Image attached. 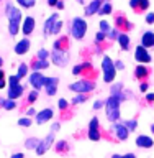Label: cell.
<instances>
[{
    "mask_svg": "<svg viewBox=\"0 0 154 158\" xmlns=\"http://www.w3.org/2000/svg\"><path fill=\"white\" fill-rule=\"evenodd\" d=\"M38 145H39L38 138H26V140H25V147H26L28 150H36Z\"/></svg>",
    "mask_w": 154,
    "mask_h": 158,
    "instance_id": "25",
    "label": "cell"
},
{
    "mask_svg": "<svg viewBox=\"0 0 154 158\" xmlns=\"http://www.w3.org/2000/svg\"><path fill=\"white\" fill-rule=\"evenodd\" d=\"M116 41L120 43V48L123 49V51H128L130 46H131V40H130V36H128L126 33H120V35H118Z\"/></svg>",
    "mask_w": 154,
    "mask_h": 158,
    "instance_id": "20",
    "label": "cell"
},
{
    "mask_svg": "<svg viewBox=\"0 0 154 158\" xmlns=\"http://www.w3.org/2000/svg\"><path fill=\"white\" fill-rule=\"evenodd\" d=\"M20 23H17V22H8V33L12 35V36H15L18 31H20Z\"/></svg>",
    "mask_w": 154,
    "mask_h": 158,
    "instance_id": "28",
    "label": "cell"
},
{
    "mask_svg": "<svg viewBox=\"0 0 154 158\" xmlns=\"http://www.w3.org/2000/svg\"><path fill=\"white\" fill-rule=\"evenodd\" d=\"M123 125H125L128 128V132H135L136 130V127H138V122H136V118H130V120H126V122H123Z\"/></svg>",
    "mask_w": 154,
    "mask_h": 158,
    "instance_id": "29",
    "label": "cell"
},
{
    "mask_svg": "<svg viewBox=\"0 0 154 158\" xmlns=\"http://www.w3.org/2000/svg\"><path fill=\"white\" fill-rule=\"evenodd\" d=\"M56 7H57L59 10H62V8H64V2H62V0H59V2H57V5H56Z\"/></svg>",
    "mask_w": 154,
    "mask_h": 158,
    "instance_id": "57",
    "label": "cell"
},
{
    "mask_svg": "<svg viewBox=\"0 0 154 158\" xmlns=\"http://www.w3.org/2000/svg\"><path fill=\"white\" fill-rule=\"evenodd\" d=\"M3 77H5V73H3V69H0V81H3Z\"/></svg>",
    "mask_w": 154,
    "mask_h": 158,
    "instance_id": "58",
    "label": "cell"
},
{
    "mask_svg": "<svg viewBox=\"0 0 154 158\" xmlns=\"http://www.w3.org/2000/svg\"><path fill=\"white\" fill-rule=\"evenodd\" d=\"M20 7H23V8H31L34 7V3H36V0H17Z\"/></svg>",
    "mask_w": 154,
    "mask_h": 158,
    "instance_id": "31",
    "label": "cell"
},
{
    "mask_svg": "<svg viewBox=\"0 0 154 158\" xmlns=\"http://www.w3.org/2000/svg\"><path fill=\"white\" fill-rule=\"evenodd\" d=\"M82 73H84L82 64H77V66H74V68H72V74H74V76H77V74H82Z\"/></svg>",
    "mask_w": 154,
    "mask_h": 158,
    "instance_id": "43",
    "label": "cell"
},
{
    "mask_svg": "<svg viewBox=\"0 0 154 158\" xmlns=\"http://www.w3.org/2000/svg\"><path fill=\"white\" fill-rule=\"evenodd\" d=\"M102 3H103L102 0H92V2L85 7V15H87V17H90V15L98 13V10H100Z\"/></svg>",
    "mask_w": 154,
    "mask_h": 158,
    "instance_id": "15",
    "label": "cell"
},
{
    "mask_svg": "<svg viewBox=\"0 0 154 158\" xmlns=\"http://www.w3.org/2000/svg\"><path fill=\"white\" fill-rule=\"evenodd\" d=\"M141 46L146 48V49L154 46V33H152V31L143 33V36H141Z\"/></svg>",
    "mask_w": 154,
    "mask_h": 158,
    "instance_id": "17",
    "label": "cell"
},
{
    "mask_svg": "<svg viewBox=\"0 0 154 158\" xmlns=\"http://www.w3.org/2000/svg\"><path fill=\"white\" fill-rule=\"evenodd\" d=\"M2 64H3V59H2V56H0V69H2Z\"/></svg>",
    "mask_w": 154,
    "mask_h": 158,
    "instance_id": "60",
    "label": "cell"
},
{
    "mask_svg": "<svg viewBox=\"0 0 154 158\" xmlns=\"http://www.w3.org/2000/svg\"><path fill=\"white\" fill-rule=\"evenodd\" d=\"M102 2H103V0H102ZM105 2H107V0H105Z\"/></svg>",
    "mask_w": 154,
    "mask_h": 158,
    "instance_id": "63",
    "label": "cell"
},
{
    "mask_svg": "<svg viewBox=\"0 0 154 158\" xmlns=\"http://www.w3.org/2000/svg\"><path fill=\"white\" fill-rule=\"evenodd\" d=\"M30 46H31V43H30V40L25 36L23 40H20V41L17 43V46H15V53L17 54H25V53H28V49H30Z\"/></svg>",
    "mask_w": 154,
    "mask_h": 158,
    "instance_id": "14",
    "label": "cell"
},
{
    "mask_svg": "<svg viewBox=\"0 0 154 158\" xmlns=\"http://www.w3.org/2000/svg\"><path fill=\"white\" fill-rule=\"evenodd\" d=\"M2 106L5 110H13L15 107H17V104H15V101H12V99H5V101H2Z\"/></svg>",
    "mask_w": 154,
    "mask_h": 158,
    "instance_id": "30",
    "label": "cell"
},
{
    "mask_svg": "<svg viewBox=\"0 0 154 158\" xmlns=\"http://www.w3.org/2000/svg\"><path fill=\"white\" fill-rule=\"evenodd\" d=\"M146 23H149V25H152V23H154V13H152V12L146 13Z\"/></svg>",
    "mask_w": 154,
    "mask_h": 158,
    "instance_id": "47",
    "label": "cell"
},
{
    "mask_svg": "<svg viewBox=\"0 0 154 158\" xmlns=\"http://www.w3.org/2000/svg\"><path fill=\"white\" fill-rule=\"evenodd\" d=\"M54 143V133L51 132V133H48L46 137L43 138V140H39V145H38V148H36V153L38 155H44L49 148H51V145Z\"/></svg>",
    "mask_w": 154,
    "mask_h": 158,
    "instance_id": "7",
    "label": "cell"
},
{
    "mask_svg": "<svg viewBox=\"0 0 154 158\" xmlns=\"http://www.w3.org/2000/svg\"><path fill=\"white\" fill-rule=\"evenodd\" d=\"M140 2L141 0H130V7L133 10H140Z\"/></svg>",
    "mask_w": 154,
    "mask_h": 158,
    "instance_id": "45",
    "label": "cell"
},
{
    "mask_svg": "<svg viewBox=\"0 0 154 158\" xmlns=\"http://www.w3.org/2000/svg\"><path fill=\"white\" fill-rule=\"evenodd\" d=\"M18 125H22V127H30V125H31V118H28V117L20 118V120H18Z\"/></svg>",
    "mask_w": 154,
    "mask_h": 158,
    "instance_id": "40",
    "label": "cell"
},
{
    "mask_svg": "<svg viewBox=\"0 0 154 158\" xmlns=\"http://www.w3.org/2000/svg\"><path fill=\"white\" fill-rule=\"evenodd\" d=\"M51 61L59 68H64L69 63V53L67 49H53L51 51Z\"/></svg>",
    "mask_w": 154,
    "mask_h": 158,
    "instance_id": "5",
    "label": "cell"
},
{
    "mask_svg": "<svg viewBox=\"0 0 154 158\" xmlns=\"http://www.w3.org/2000/svg\"><path fill=\"white\" fill-rule=\"evenodd\" d=\"M121 89H123V84L121 82H116V84H113L112 86V96H115V97H121Z\"/></svg>",
    "mask_w": 154,
    "mask_h": 158,
    "instance_id": "27",
    "label": "cell"
},
{
    "mask_svg": "<svg viewBox=\"0 0 154 158\" xmlns=\"http://www.w3.org/2000/svg\"><path fill=\"white\" fill-rule=\"evenodd\" d=\"M149 8V0H141L140 2V10H148Z\"/></svg>",
    "mask_w": 154,
    "mask_h": 158,
    "instance_id": "46",
    "label": "cell"
},
{
    "mask_svg": "<svg viewBox=\"0 0 154 158\" xmlns=\"http://www.w3.org/2000/svg\"><path fill=\"white\" fill-rule=\"evenodd\" d=\"M112 132L115 133V137L118 138V140H126L128 137H130V132H128V128L123 125V123H120V122H115L113 123V127H112Z\"/></svg>",
    "mask_w": 154,
    "mask_h": 158,
    "instance_id": "9",
    "label": "cell"
},
{
    "mask_svg": "<svg viewBox=\"0 0 154 158\" xmlns=\"http://www.w3.org/2000/svg\"><path fill=\"white\" fill-rule=\"evenodd\" d=\"M148 74H149V71H148L146 66H143V64L136 66V69H135V76H136L138 79H144V77H148Z\"/></svg>",
    "mask_w": 154,
    "mask_h": 158,
    "instance_id": "22",
    "label": "cell"
},
{
    "mask_svg": "<svg viewBox=\"0 0 154 158\" xmlns=\"http://www.w3.org/2000/svg\"><path fill=\"white\" fill-rule=\"evenodd\" d=\"M59 127H61V123H59V122H54L53 125H51V132H53V133H56V132L59 130Z\"/></svg>",
    "mask_w": 154,
    "mask_h": 158,
    "instance_id": "49",
    "label": "cell"
},
{
    "mask_svg": "<svg viewBox=\"0 0 154 158\" xmlns=\"http://www.w3.org/2000/svg\"><path fill=\"white\" fill-rule=\"evenodd\" d=\"M136 145L141 148H151L154 145V140L148 135H138L136 137Z\"/></svg>",
    "mask_w": 154,
    "mask_h": 158,
    "instance_id": "16",
    "label": "cell"
},
{
    "mask_svg": "<svg viewBox=\"0 0 154 158\" xmlns=\"http://www.w3.org/2000/svg\"><path fill=\"white\" fill-rule=\"evenodd\" d=\"M67 106H69V102L66 99H59V109H61V110H66Z\"/></svg>",
    "mask_w": 154,
    "mask_h": 158,
    "instance_id": "44",
    "label": "cell"
},
{
    "mask_svg": "<svg viewBox=\"0 0 154 158\" xmlns=\"http://www.w3.org/2000/svg\"><path fill=\"white\" fill-rule=\"evenodd\" d=\"M49 68V61L46 59V61H41V59H36V61L33 63V69H34V73H39V71H43V69H46Z\"/></svg>",
    "mask_w": 154,
    "mask_h": 158,
    "instance_id": "23",
    "label": "cell"
},
{
    "mask_svg": "<svg viewBox=\"0 0 154 158\" xmlns=\"http://www.w3.org/2000/svg\"><path fill=\"white\" fill-rule=\"evenodd\" d=\"M5 15H7L8 22H17V23L22 22V12H20L17 7H13L12 3H7V7H5Z\"/></svg>",
    "mask_w": 154,
    "mask_h": 158,
    "instance_id": "8",
    "label": "cell"
},
{
    "mask_svg": "<svg viewBox=\"0 0 154 158\" xmlns=\"http://www.w3.org/2000/svg\"><path fill=\"white\" fill-rule=\"evenodd\" d=\"M140 91H141V92H146V91H148V82H141V84H140Z\"/></svg>",
    "mask_w": 154,
    "mask_h": 158,
    "instance_id": "51",
    "label": "cell"
},
{
    "mask_svg": "<svg viewBox=\"0 0 154 158\" xmlns=\"http://www.w3.org/2000/svg\"><path fill=\"white\" fill-rule=\"evenodd\" d=\"M98 27H100V31H102V33H105V35L110 33V25H108V22H105V20H102Z\"/></svg>",
    "mask_w": 154,
    "mask_h": 158,
    "instance_id": "35",
    "label": "cell"
},
{
    "mask_svg": "<svg viewBox=\"0 0 154 158\" xmlns=\"http://www.w3.org/2000/svg\"><path fill=\"white\" fill-rule=\"evenodd\" d=\"M23 92H25V87L22 86V84H18V86H13V87H8V99L15 101V99L22 97Z\"/></svg>",
    "mask_w": 154,
    "mask_h": 158,
    "instance_id": "18",
    "label": "cell"
},
{
    "mask_svg": "<svg viewBox=\"0 0 154 158\" xmlns=\"http://www.w3.org/2000/svg\"><path fill=\"white\" fill-rule=\"evenodd\" d=\"M115 68H116V71H123V69H125V64H123V61L118 59V61L115 63Z\"/></svg>",
    "mask_w": 154,
    "mask_h": 158,
    "instance_id": "48",
    "label": "cell"
},
{
    "mask_svg": "<svg viewBox=\"0 0 154 158\" xmlns=\"http://www.w3.org/2000/svg\"><path fill=\"white\" fill-rule=\"evenodd\" d=\"M93 87H95V82H93V81H89V79H81V81L72 82L71 86H69V89H71V91L77 92V94H87V92H90Z\"/></svg>",
    "mask_w": 154,
    "mask_h": 158,
    "instance_id": "4",
    "label": "cell"
},
{
    "mask_svg": "<svg viewBox=\"0 0 154 158\" xmlns=\"http://www.w3.org/2000/svg\"><path fill=\"white\" fill-rule=\"evenodd\" d=\"M115 25H116V30L118 28H123V30H131V23L128 22V20L125 17H116L115 18Z\"/></svg>",
    "mask_w": 154,
    "mask_h": 158,
    "instance_id": "21",
    "label": "cell"
},
{
    "mask_svg": "<svg viewBox=\"0 0 154 158\" xmlns=\"http://www.w3.org/2000/svg\"><path fill=\"white\" fill-rule=\"evenodd\" d=\"M5 87V79H3V81H0V89H3Z\"/></svg>",
    "mask_w": 154,
    "mask_h": 158,
    "instance_id": "59",
    "label": "cell"
},
{
    "mask_svg": "<svg viewBox=\"0 0 154 158\" xmlns=\"http://www.w3.org/2000/svg\"><path fill=\"white\" fill-rule=\"evenodd\" d=\"M103 107V102L102 101H95V104H93V109L95 110H98V109H102Z\"/></svg>",
    "mask_w": 154,
    "mask_h": 158,
    "instance_id": "50",
    "label": "cell"
},
{
    "mask_svg": "<svg viewBox=\"0 0 154 158\" xmlns=\"http://www.w3.org/2000/svg\"><path fill=\"white\" fill-rule=\"evenodd\" d=\"M135 59L140 64H149L152 61L149 51H148L146 48H143L141 44H140V46H136V49H135Z\"/></svg>",
    "mask_w": 154,
    "mask_h": 158,
    "instance_id": "6",
    "label": "cell"
},
{
    "mask_svg": "<svg viewBox=\"0 0 154 158\" xmlns=\"http://www.w3.org/2000/svg\"><path fill=\"white\" fill-rule=\"evenodd\" d=\"M151 132L154 133V123H152V125H151Z\"/></svg>",
    "mask_w": 154,
    "mask_h": 158,
    "instance_id": "61",
    "label": "cell"
},
{
    "mask_svg": "<svg viewBox=\"0 0 154 158\" xmlns=\"http://www.w3.org/2000/svg\"><path fill=\"white\" fill-rule=\"evenodd\" d=\"M57 82H59V79H57V77H46L44 87H46L48 96H54V94L57 92Z\"/></svg>",
    "mask_w": 154,
    "mask_h": 158,
    "instance_id": "13",
    "label": "cell"
},
{
    "mask_svg": "<svg viewBox=\"0 0 154 158\" xmlns=\"http://www.w3.org/2000/svg\"><path fill=\"white\" fill-rule=\"evenodd\" d=\"M146 101H148V102H154V92L146 94Z\"/></svg>",
    "mask_w": 154,
    "mask_h": 158,
    "instance_id": "52",
    "label": "cell"
},
{
    "mask_svg": "<svg viewBox=\"0 0 154 158\" xmlns=\"http://www.w3.org/2000/svg\"><path fill=\"white\" fill-rule=\"evenodd\" d=\"M61 30H62V22H59V20H57L56 25H54V28L51 30V33H49V35H57Z\"/></svg>",
    "mask_w": 154,
    "mask_h": 158,
    "instance_id": "38",
    "label": "cell"
},
{
    "mask_svg": "<svg viewBox=\"0 0 154 158\" xmlns=\"http://www.w3.org/2000/svg\"><path fill=\"white\" fill-rule=\"evenodd\" d=\"M102 69H103V81L113 82V79L116 76V68H115V63L112 61V58L108 54H105L102 58Z\"/></svg>",
    "mask_w": 154,
    "mask_h": 158,
    "instance_id": "2",
    "label": "cell"
},
{
    "mask_svg": "<svg viewBox=\"0 0 154 158\" xmlns=\"http://www.w3.org/2000/svg\"><path fill=\"white\" fill-rule=\"evenodd\" d=\"M38 91H31V92H30L28 94V102L30 104H34V102H36V99H38Z\"/></svg>",
    "mask_w": 154,
    "mask_h": 158,
    "instance_id": "39",
    "label": "cell"
},
{
    "mask_svg": "<svg viewBox=\"0 0 154 158\" xmlns=\"http://www.w3.org/2000/svg\"><path fill=\"white\" fill-rule=\"evenodd\" d=\"M44 82H46V77H44L41 73H33L31 76H30V84L34 87V91H39V89L44 86Z\"/></svg>",
    "mask_w": 154,
    "mask_h": 158,
    "instance_id": "11",
    "label": "cell"
},
{
    "mask_svg": "<svg viewBox=\"0 0 154 158\" xmlns=\"http://www.w3.org/2000/svg\"><path fill=\"white\" fill-rule=\"evenodd\" d=\"M26 115H36V112H34V109H33V107H30L28 110H26Z\"/></svg>",
    "mask_w": 154,
    "mask_h": 158,
    "instance_id": "54",
    "label": "cell"
},
{
    "mask_svg": "<svg viewBox=\"0 0 154 158\" xmlns=\"http://www.w3.org/2000/svg\"><path fill=\"white\" fill-rule=\"evenodd\" d=\"M62 150H64V152L67 150V142H64V140H61V142L56 143V152H57V153H62Z\"/></svg>",
    "mask_w": 154,
    "mask_h": 158,
    "instance_id": "36",
    "label": "cell"
},
{
    "mask_svg": "<svg viewBox=\"0 0 154 158\" xmlns=\"http://www.w3.org/2000/svg\"><path fill=\"white\" fill-rule=\"evenodd\" d=\"M112 10H113V7H112L110 2H103L102 7H100V10H98V13H100L102 17H103V15H110Z\"/></svg>",
    "mask_w": 154,
    "mask_h": 158,
    "instance_id": "26",
    "label": "cell"
},
{
    "mask_svg": "<svg viewBox=\"0 0 154 158\" xmlns=\"http://www.w3.org/2000/svg\"><path fill=\"white\" fill-rule=\"evenodd\" d=\"M89 138H90L92 142H98L102 138V133L98 128H89Z\"/></svg>",
    "mask_w": 154,
    "mask_h": 158,
    "instance_id": "24",
    "label": "cell"
},
{
    "mask_svg": "<svg viewBox=\"0 0 154 158\" xmlns=\"http://www.w3.org/2000/svg\"><path fill=\"white\" fill-rule=\"evenodd\" d=\"M121 158H136L135 153H126V155H121Z\"/></svg>",
    "mask_w": 154,
    "mask_h": 158,
    "instance_id": "55",
    "label": "cell"
},
{
    "mask_svg": "<svg viewBox=\"0 0 154 158\" xmlns=\"http://www.w3.org/2000/svg\"><path fill=\"white\" fill-rule=\"evenodd\" d=\"M85 99H87V96H85V94H77V96L72 99V106H77V104H82V102H85Z\"/></svg>",
    "mask_w": 154,
    "mask_h": 158,
    "instance_id": "33",
    "label": "cell"
},
{
    "mask_svg": "<svg viewBox=\"0 0 154 158\" xmlns=\"http://www.w3.org/2000/svg\"><path fill=\"white\" fill-rule=\"evenodd\" d=\"M87 33V22L81 17H76L72 18V23H71V35L76 40H82Z\"/></svg>",
    "mask_w": 154,
    "mask_h": 158,
    "instance_id": "3",
    "label": "cell"
},
{
    "mask_svg": "<svg viewBox=\"0 0 154 158\" xmlns=\"http://www.w3.org/2000/svg\"><path fill=\"white\" fill-rule=\"evenodd\" d=\"M105 38H107V35L102 33V31H98V33L95 35V41H97V43H103V41H105Z\"/></svg>",
    "mask_w": 154,
    "mask_h": 158,
    "instance_id": "42",
    "label": "cell"
},
{
    "mask_svg": "<svg viewBox=\"0 0 154 158\" xmlns=\"http://www.w3.org/2000/svg\"><path fill=\"white\" fill-rule=\"evenodd\" d=\"M57 2H59V0H48V5H49V7H56Z\"/></svg>",
    "mask_w": 154,
    "mask_h": 158,
    "instance_id": "53",
    "label": "cell"
},
{
    "mask_svg": "<svg viewBox=\"0 0 154 158\" xmlns=\"http://www.w3.org/2000/svg\"><path fill=\"white\" fill-rule=\"evenodd\" d=\"M26 74H28V64L22 63V64L18 66V77H20V79H23L25 76H26Z\"/></svg>",
    "mask_w": 154,
    "mask_h": 158,
    "instance_id": "32",
    "label": "cell"
},
{
    "mask_svg": "<svg viewBox=\"0 0 154 158\" xmlns=\"http://www.w3.org/2000/svg\"><path fill=\"white\" fill-rule=\"evenodd\" d=\"M20 84V77L18 74H13V76L8 77V87H13V86H18Z\"/></svg>",
    "mask_w": 154,
    "mask_h": 158,
    "instance_id": "34",
    "label": "cell"
},
{
    "mask_svg": "<svg viewBox=\"0 0 154 158\" xmlns=\"http://www.w3.org/2000/svg\"><path fill=\"white\" fill-rule=\"evenodd\" d=\"M120 107H121V101L120 97H115V96H110L105 101V112H107V118L110 122H118L120 118Z\"/></svg>",
    "mask_w": 154,
    "mask_h": 158,
    "instance_id": "1",
    "label": "cell"
},
{
    "mask_svg": "<svg viewBox=\"0 0 154 158\" xmlns=\"http://www.w3.org/2000/svg\"><path fill=\"white\" fill-rule=\"evenodd\" d=\"M57 20H59V15H57V13H53L51 17H49L46 22H44V35H49V33H51V30L54 28V25H56Z\"/></svg>",
    "mask_w": 154,
    "mask_h": 158,
    "instance_id": "19",
    "label": "cell"
},
{
    "mask_svg": "<svg viewBox=\"0 0 154 158\" xmlns=\"http://www.w3.org/2000/svg\"><path fill=\"white\" fill-rule=\"evenodd\" d=\"M34 25H36V22H34L33 17H25L23 25H22V31L25 36H28V35H31L34 31Z\"/></svg>",
    "mask_w": 154,
    "mask_h": 158,
    "instance_id": "12",
    "label": "cell"
},
{
    "mask_svg": "<svg viewBox=\"0 0 154 158\" xmlns=\"http://www.w3.org/2000/svg\"><path fill=\"white\" fill-rule=\"evenodd\" d=\"M77 2H79V3H84V0H77Z\"/></svg>",
    "mask_w": 154,
    "mask_h": 158,
    "instance_id": "62",
    "label": "cell"
},
{
    "mask_svg": "<svg viewBox=\"0 0 154 158\" xmlns=\"http://www.w3.org/2000/svg\"><path fill=\"white\" fill-rule=\"evenodd\" d=\"M10 158H25V155L23 153H15V155H12Z\"/></svg>",
    "mask_w": 154,
    "mask_h": 158,
    "instance_id": "56",
    "label": "cell"
},
{
    "mask_svg": "<svg viewBox=\"0 0 154 158\" xmlns=\"http://www.w3.org/2000/svg\"><path fill=\"white\" fill-rule=\"evenodd\" d=\"M48 56H51V53H49V51H46V49H39V51H38V58H36V59H41V61H46V59H48Z\"/></svg>",
    "mask_w": 154,
    "mask_h": 158,
    "instance_id": "37",
    "label": "cell"
},
{
    "mask_svg": "<svg viewBox=\"0 0 154 158\" xmlns=\"http://www.w3.org/2000/svg\"><path fill=\"white\" fill-rule=\"evenodd\" d=\"M53 115H54V112L51 110V109H43V110H39L36 115H34V120H36L38 125H43V123L51 120Z\"/></svg>",
    "mask_w": 154,
    "mask_h": 158,
    "instance_id": "10",
    "label": "cell"
},
{
    "mask_svg": "<svg viewBox=\"0 0 154 158\" xmlns=\"http://www.w3.org/2000/svg\"><path fill=\"white\" fill-rule=\"evenodd\" d=\"M118 35H120V31H118L116 28H113V30H110V33H108L107 36L110 40H118Z\"/></svg>",
    "mask_w": 154,
    "mask_h": 158,
    "instance_id": "41",
    "label": "cell"
}]
</instances>
